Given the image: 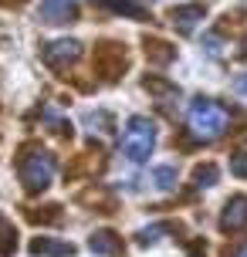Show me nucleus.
Listing matches in <instances>:
<instances>
[{
	"instance_id": "1",
	"label": "nucleus",
	"mask_w": 247,
	"mask_h": 257,
	"mask_svg": "<svg viewBox=\"0 0 247 257\" xmlns=\"http://www.w3.org/2000/svg\"><path fill=\"white\" fill-rule=\"evenodd\" d=\"M227 125H230V112L223 105H217L213 98H193L190 112H186V128L193 139L213 142L227 132Z\"/></svg>"
},
{
	"instance_id": "2",
	"label": "nucleus",
	"mask_w": 247,
	"mask_h": 257,
	"mask_svg": "<svg viewBox=\"0 0 247 257\" xmlns=\"http://www.w3.org/2000/svg\"><path fill=\"white\" fill-rule=\"evenodd\" d=\"M156 149V122L149 115H132L122 128V153L132 163H146Z\"/></svg>"
},
{
	"instance_id": "3",
	"label": "nucleus",
	"mask_w": 247,
	"mask_h": 257,
	"mask_svg": "<svg viewBox=\"0 0 247 257\" xmlns=\"http://www.w3.org/2000/svg\"><path fill=\"white\" fill-rule=\"evenodd\" d=\"M21 183H24L27 193H41L48 190L54 180V156L44 153V149H34V153H27L24 159H21Z\"/></svg>"
},
{
	"instance_id": "4",
	"label": "nucleus",
	"mask_w": 247,
	"mask_h": 257,
	"mask_svg": "<svg viewBox=\"0 0 247 257\" xmlns=\"http://www.w3.org/2000/svg\"><path fill=\"white\" fill-rule=\"evenodd\" d=\"M41 58H44V64H48V68H54V71H65V68H71V64L81 58V44H78V41H71V38L51 41V44H44Z\"/></svg>"
},
{
	"instance_id": "5",
	"label": "nucleus",
	"mask_w": 247,
	"mask_h": 257,
	"mask_svg": "<svg viewBox=\"0 0 247 257\" xmlns=\"http://www.w3.org/2000/svg\"><path fill=\"white\" fill-rule=\"evenodd\" d=\"M220 230L223 233H240L247 230V196H230L220 213Z\"/></svg>"
},
{
	"instance_id": "6",
	"label": "nucleus",
	"mask_w": 247,
	"mask_h": 257,
	"mask_svg": "<svg viewBox=\"0 0 247 257\" xmlns=\"http://www.w3.org/2000/svg\"><path fill=\"white\" fill-rule=\"evenodd\" d=\"M38 17L44 21V24H68V21L78 17V11H75L71 0H41Z\"/></svg>"
},
{
	"instance_id": "7",
	"label": "nucleus",
	"mask_w": 247,
	"mask_h": 257,
	"mask_svg": "<svg viewBox=\"0 0 247 257\" xmlns=\"http://www.w3.org/2000/svg\"><path fill=\"white\" fill-rule=\"evenodd\" d=\"M95 64H98V71L105 78H118V71L126 68V51L118 44H102L98 54H95Z\"/></svg>"
},
{
	"instance_id": "8",
	"label": "nucleus",
	"mask_w": 247,
	"mask_h": 257,
	"mask_svg": "<svg viewBox=\"0 0 247 257\" xmlns=\"http://www.w3.org/2000/svg\"><path fill=\"white\" fill-rule=\"evenodd\" d=\"M88 250L98 257H118L122 254V240H118V233L112 230H98L88 237Z\"/></svg>"
},
{
	"instance_id": "9",
	"label": "nucleus",
	"mask_w": 247,
	"mask_h": 257,
	"mask_svg": "<svg viewBox=\"0 0 247 257\" xmlns=\"http://www.w3.org/2000/svg\"><path fill=\"white\" fill-rule=\"evenodd\" d=\"M203 14H207V11H203V4H186V7H173L169 17H173V24L180 27L183 34H190V31L203 21Z\"/></svg>"
},
{
	"instance_id": "10",
	"label": "nucleus",
	"mask_w": 247,
	"mask_h": 257,
	"mask_svg": "<svg viewBox=\"0 0 247 257\" xmlns=\"http://www.w3.org/2000/svg\"><path fill=\"white\" fill-rule=\"evenodd\" d=\"M31 254L34 257H71L75 247L65 240H51V237H34L31 240Z\"/></svg>"
},
{
	"instance_id": "11",
	"label": "nucleus",
	"mask_w": 247,
	"mask_h": 257,
	"mask_svg": "<svg viewBox=\"0 0 247 257\" xmlns=\"http://www.w3.org/2000/svg\"><path fill=\"white\" fill-rule=\"evenodd\" d=\"M146 58L156 61V64H169L173 58H176V48L166 44V41H159V38H149L146 41Z\"/></svg>"
},
{
	"instance_id": "12",
	"label": "nucleus",
	"mask_w": 247,
	"mask_h": 257,
	"mask_svg": "<svg viewBox=\"0 0 247 257\" xmlns=\"http://www.w3.org/2000/svg\"><path fill=\"white\" fill-rule=\"evenodd\" d=\"M108 11L115 14H126V17H136V21H146L149 17V11H146L143 4H136V0H102Z\"/></svg>"
},
{
	"instance_id": "13",
	"label": "nucleus",
	"mask_w": 247,
	"mask_h": 257,
	"mask_svg": "<svg viewBox=\"0 0 247 257\" xmlns=\"http://www.w3.org/2000/svg\"><path fill=\"white\" fill-rule=\"evenodd\" d=\"M17 250V227L0 213V257H11Z\"/></svg>"
},
{
	"instance_id": "14",
	"label": "nucleus",
	"mask_w": 247,
	"mask_h": 257,
	"mask_svg": "<svg viewBox=\"0 0 247 257\" xmlns=\"http://www.w3.org/2000/svg\"><path fill=\"white\" fill-rule=\"evenodd\" d=\"M146 88L159 95V102H173V98H180V88L176 85H166L163 78H146Z\"/></svg>"
},
{
	"instance_id": "15",
	"label": "nucleus",
	"mask_w": 247,
	"mask_h": 257,
	"mask_svg": "<svg viewBox=\"0 0 247 257\" xmlns=\"http://www.w3.org/2000/svg\"><path fill=\"white\" fill-rule=\"evenodd\" d=\"M217 176H220V173H217V166H213V163L196 166L193 169V186H196V190H207V186H213V183H217Z\"/></svg>"
},
{
	"instance_id": "16",
	"label": "nucleus",
	"mask_w": 247,
	"mask_h": 257,
	"mask_svg": "<svg viewBox=\"0 0 247 257\" xmlns=\"http://www.w3.org/2000/svg\"><path fill=\"white\" fill-rule=\"evenodd\" d=\"M173 227L169 223H153V227H143V230L136 233V244L139 247H149V244H156L159 240V233H169Z\"/></svg>"
},
{
	"instance_id": "17",
	"label": "nucleus",
	"mask_w": 247,
	"mask_h": 257,
	"mask_svg": "<svg viewBox=\"0 0 247 257\" xmlns=\"http://www.w3.org/2000/svg\"><path fill=\"white\" fill-rule=\"evenodd\" d=\"M153 180H156L159 190H173V186H176V166H159V169H153Z\"/></svg>"
},
{
	"instance_id": "18",
	"label": "nucleus",
	"mask_w": 247,
	"mask_h": 257,
	"mask_svg": "<svg viewBox=\"0 0 247 257\" xmlns=\"http://www.w3.org/2000/svg\"><path fill=\"white\" fill-rule=\"evenodd\" d=\"M230 173L237 180H247V153H234L230 156Z\"/></svg>"
},
{
	"instance_id": "19",
	"label": "nucleus",
	"mask_w": 247,
	"mask_h": 257,
	"mask_svg": "<svg viewBox=\"0 0 247 257\" xmlns=\"http://www.w3.org/2000/svg\"><path fill=\"white\" fill-rule=\"evenodd\" d=\"M237 91H240V95H247V75L237 78Z\"/></svg>"
},
{
	"instance_id": "20",
	"label": "nucleus",
	"mask_w": 247,
	"mask_h": 257,
	"mask_svg": "<svg viewBox=\"0 0 247 257\" xmlns=\"http://www.w3.org/2000/svg\"><path fill=\"white\" fill-rule=\"evenodd\" d=\"M234 257H247V244H244V247H240V250H237V254H234Z\"/></svg>"
}]
</instances>
